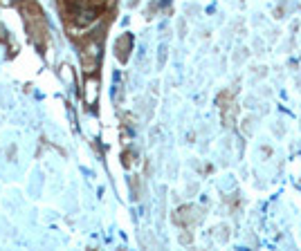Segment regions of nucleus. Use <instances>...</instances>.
I'll return each mask as SVG.
<instances>
[{
    "label": "nucleus",
    "mask_w": 301,
    "mask_h": 251,
    "mask_svg": "<svg viewBox=\"0 0 301 251\" xmlns=\"http://www.w3.org/2000/svg\"><path fill=\"white\" fill-rule=\"evenodd\" d=\"M92 18H95V11H86V14H83V16H81V18H79L77 22H79V25H86V22H90Z\"/></svg>",
    "instance_id": "f257e3e1"
}]
</instances>
